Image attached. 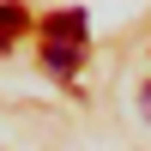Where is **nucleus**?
<instances>
[{
	"instance_id": "obj_3",
	"label": "nucleus",
	"mask_w": 151,
	"mask_h": 151,
	"mask_svg": "<svg viewBox=\"0 0 151 151\" xmlns=\"http://www.w3.org/2000/svg\"><path fill=\"white\" fill-rule=\"evenodd\" d=\"M18 30H24V6H6L0 0V42H12Z\"/></svg>"
},
{
	"instance_id": "obj_4",
	"label": "nucleus",
	"mask_w": 151,
	"mask_h": 151,
	"mask_svg": "<svg viewBox=\"0 0 151 151\" xmlns=\"http://www.w3.org/2000/svg\"><path fill=\"white\" fill-rule=\"evenodd\" d=\"M145 103H151V91H145Z\"/></svg>"
},
{
	"instance_id": "obj_1",
	"label": "nucleus",
	"mask_w": 151,
	"mask_h": 151,
	"mask_svg": "<svg viewBox=\"0 0 151 151\" xmlns=\"http://www.w3.org/2000/svg\"><path fill=\"white\" fill-rule=\"evenodd\" d=\"M85 60V42H42V67L48 73H79Z\"/></svg>"
},
{
	"instance_id": "obj_2",
	"label": "nucleus",
	"mask_w": 151,
	"mask_h": 151,
	"mask_svg": "<svg viewBox=\"0 0 151 151\" xmlns=\"http://www.w3.org/2000/svg\"><path fill=\"white\" fill-rule=\"evenodd\" d=\"M42 30H48V42H85V12L79 6H73V12H55Z\"/></svg>"
}]
</instances>
